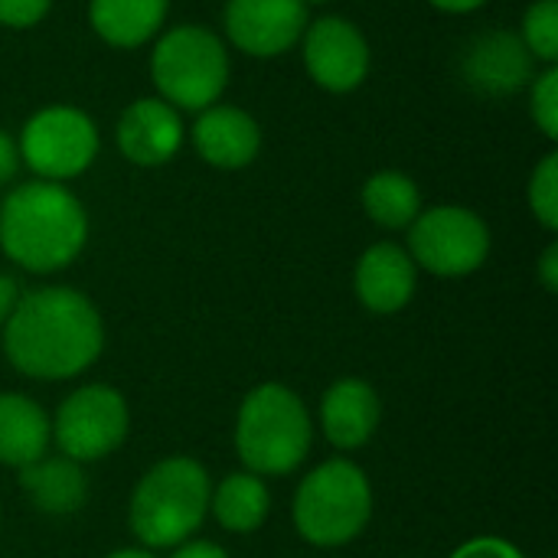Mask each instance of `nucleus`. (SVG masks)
<instances>
[{"mask_svg":"<svg viewBox=\"0 0 558 558\" xmlns=\"http://www.w3.org/2000/svg\"><path fill=\"white\" fill-rule=\"evenodd\" d=\"M0 330L10 366L43 383L85 373L105 350V324L98 307L82 291L65 284L20 294Z\"/></svg>","mask_w":558,"mask_h":558,"instance_id":"nucleus-1","label":"nucleus"},{"mask_svg":"<svg viewBox=\"0 0 558 558\" xmlns=\"http://www.w3.org/2000/svg\"><path fill=\"white\" fill-rule=\"evenodd\" d=\"M88 242L82 199L52 180L13 186L0 203V252L33 275L69 268Z\"/></svg>","mask_w":558,"mask_h":558,"instance_id":"nucleus-2","label":"nucleus"},{"mask_svg":"<svg viewBox=\"0 0 558 558\" xmlns=\"http://www.w3.org/2000/svg\"><path fill=\"white\" fill-rule=\"evenodd\" d=\"M314 441V425L304 399L281 386H255L235 415V454L255 477H284L298 471Z\"/></svg>","mask_w":558,"mask_h":558,"instance_id":"nucleus-3","label":"nucleus"},{"mask_svg":"<svg viewBox=\"0 0 558 558\" xmlns=\"http://www.w3.org/2000/svg\"><path fill=\"white\" fill-rule=\"evenodd\" d=\"M213 481L206 468L193 458L157 461L131 494L128 520L131 533L147 549H173L203 526L209 513Z\"/></svg>","mask_w":558,"mask_h":558,"instance_id":"nucleus-4","label":"nucleus"},{"mask_svg":"<svg viewBox=\"0 0 558 558\" xmlns=\"http://www.w3.org/2000/svg\"><path fill=\"white\" fill-rule=\"evenodd\" d=\"M229 49L219 33L199 23H180L157 36L150 52V78L157 98L177 111H203L216 105L229 85Z\"/></svg>","mask_w":558,"mask_h":558,"instance_id":"nucleus-5","label":"nucleus"},{"mask_svg":"<svg viewBox=\"0 0 558 558\" xmlns=\"http://www.w3.org/2000/svg\"><path fill=\"white\" fill-rule=\"evenodd\" d=\"M291 517L301 539L311 546H347L366 530L373 517L369 477L347 458L324 461L298 484Z\"/></svg>","mask_w":558,"mask_h":558,"instance_id":"nucleus-6","label":"nucleus"},{"mask_svg":"<svg viewBox=\"0 0 558 558\" xmlns=\"http://www.w3.org/2000/svg\"><path fill=\"white\" fill-rule=\"evenodd\" d=\"M16 150L20 163H26L36 180L65 183L95 163L101 134L88 111L75 105H46L26 118L16 137Z\"/></svg>","mask_w":558,"mask_h":558,"instance_id":"nucleus-7","label":"nucleus"},{"mask_svg":"<svg viewBox=\"0 0 558 558\" xmlns=\"http://www.w3.org/2000/svg\"><path fill=\"white\" fill-rule=\"evenodd\" d=\"M405 252L435 278H468L490 255V229L468 206H432L409 226Z\"/></svg>","mask_w":558,"mask_h":558,"instance_id":"nucleus-8","label":"nucleus"},{"mask_svg":"<svg viewBox=\"0 0 558 558\" xmlns=\"http://www.w3.org/2000/svg\"><path fill=\"white\" fill-rule=\"evenodd\" d=\"M49 428L59 454L85 464V461H101L121 448L131 428V412L118 389L92 383L65 396Z\"/></svg>","mask_w":558,"mask_h":558,"instance_id":"nucleus-9","label":"nucleus"},{"mask_svg":"<svg viewBox=\"0 0 558 558\" xmlns=\"http://www.w3.org/2000/svg\"><path fill=\"white\" fill-rule=\"evenodd\" d=\"M301 52H304V69L314 85L333 95L356 92L373 65L369 39L363 29L337 13L317 16L307 23L301 36Z\"/></svg>","mask_w":558,"mask_h":558,"instance_id":"nucleus-10","label":"nucleus"},{"mask_svg":"<svg viewBox=\"0 0 558 558\" xmlns=\"http://www.w3.org/2000/svg\"><path fill=\"white\" fill-rule=\"evenodd\" d=\"M307 23L311 13L301 0H226L222 10L226 39L255 59L291 52L301 43Z\"/></svg>","mask_w":558,"mask_h":558,"instance_id":"nucleus-11","label":"nucleus"},{"mask_svg":"<svg viewBox=\"0 0 558 558\" xmlns=\"http://www.w3.org/2000/svg\"><path fill=\"white\" fill-rule=\"evenodd\" d=\"M536 75V59L520 33L487 29L461 52V78L484 98H507L526 88Z\"/></svg>","mask_w":558,"mask_h":558,"instance_id":"nucleus-12","label":"nucleus"},{"mask_svg":"<svg viewBox=\"0 0 558 558\" xmlns=\"http://www.w3.org/2000/svg\"><path fill=\"white\" fill-rule=\"evenodd\" d=\"M114 141L124 160L137 167H160L180 154L186 128L173 105H167L157 95H144L121 111Z\"/></svg>","mask_w":558,"mask_h":558,"instance_id":"nucleus-13","label":"nucleus"},{"mask_svg":"<svg viewBox=\"0 0 558 558\" xmlns=\"http://www.w3.org/2000/svg\"><path fill=\"white\" fill-rule=\"evenodd\" d=\"M193 147L216 170H242L262 154V128L245 108L216 101L199 111Z\"/></svg>","mask_w":558,"mask_h":558,"instance_id":"nucleus-14","label":"nucleus"},{"mask_svg":"<svg viewBox=\"0 0 558 558\" xmlns=\"http://www.w3.org/2000/svg\"><path fill=\"white\" fill-rule=\"evenodd\" d=\"M356 298L373 314H396L409 307L418 288V268L412 255L396 242H376L369 245L356 262Z\"/></svg>","mask_w":558,"mask_h":558,"instance_id":"nucleus-15","label":"nucleus"},{"mask_svg":"<svg viewBox=\"0 0 558 558\" xmlns=\"http://www.w3.org/2000/svg\"><path fill=\"white\" fill-rule=\"evenodd\" d=\"M379 415H383V405H379L376 389L356 376L337 379L320 399V428L327 441L340 451L363 448L376 435Z\"/></svg>","mask_w":558,"mask_h":558,"instance_id":"nucleus-16","label":"nucleus"},{"mask_svg":"<svg viewBox=\"0 0 558 558\" xmlns=\"http://www.w3.org/2000/svg\"><path fill=\"white\" fill-rule=\"evenodd\" d=\"M20 487L26 500L49 517H72L82 510L88 497V481L82 474V464L59 454V458H39L26 468H20Z\"/></svg>","mask_w":558,"mask_h":558,"instance_id":"nucleus-17","label":"nucleus"},{"mask_svg":"<svg viewBox=\"0 0 558 558\" xmlns=\"http://www.w3.org/2000/svg\"><path fill=\"white\" fill-rule=\"evenodd\" d=\"M170 0H88L95 36L114 49H137L160 36Z\"/></svg>","mask_w":558,"mask_h":558,"instance_id":"nucleus-18","label":"nucleus"},{"mask_svg":"<svg viewBox=\"0 0 558 558\" xmlns=\"http://www.w3.org/2000/svg\"><path fill=\"white\" fill-rule=\"evenodd\" d=\"M52 428L46 412L23 392H0V464L26 468L46 458Z\"/></svg>","mask_w":558,"mask_h":558,"instance_id":"nucleus-19","label":"nucleus"},{"mask_svg":"<svg viewBox=\"0 0 558 558\" xmlns=\"http://www.w3.org/2000/svg\"><path fill=\"white\" fill-rule=\"evenodd\" d=\"M209 510L226 533H239V536L255 533L268 520L271 494L262 477L239 471V474H229L219 487H213Z\"/></svg>","mask_w":558,"mask_h":558,"instance_id":"nucleus-20","label":"nucleus"},{"mask_svg":"<svg viewBox=\"0 0 558 558\" xmlns=\"http://www.w3.org/2000/svg\"><path fill=\"white\" fill-rule=\"evenodd\" d=\"M363 209L383 229H409L422 213V190L402 170H379L363 183Z\"/></svg>","mask_w":558,"mask_h":558,"instance_id":"nucleus-21","label":"nucleus"},{"mask_svg":"<svg viewBox=\"0 0 558 558\" xmlns=\"http://www.w3.org/2000/svg\"><path fill=\"white\" fill-rule=\"evenodd\" d=\"M520 39L536 62L556 65L558 59V0H536L526 7Z\"/></svg>","mask_w":558,"mask_h":558,"instance_id":"nucleus-22","label":"nucleus"},{"mask_svg":"<svg viewBox=\"0 0 558 558\" xmlns=\"http://www.w3.org/2000/svg\"><path fill=\"white\" fill-rule=\"evenodd\" d=\"M530 209L543 229H558V154L549 150L530 177Z\"/></svg>","mask_w":558,"mask_h":558,"instance_id":"nucleus-23","label":"nucleus"},{"mask_svg":"<svg viewBox=\"0 0 558 558\" xmlns=\"http://www.w3.org/2000/svg\"><path fill=\"white\" fill-rule=\"evenodd\" d=\"M530 114L536 121V128L556 141L558 137V69L546 65L543 72L533 75L530 82Z\"/></svg>","mask_w":558,"mask_h":558,"instance_id":"nucleus-24","label":"nucleus"},{"mask_svg":"<svg viewBox=\"0 0 558 558\" xmlns=\"http://www.w3.org/2000/svg\"><path fill=\"white\" fill-rule=\"evenodd\" d=\"M52 0H0V26L29 29L46 20Z\"/></svg>","mask_w":558,"mask_h":558,"instance_id":"nucleus-25","label":"nucleus"},{"mask_svg":"<svg viewBox=\"0 0 558 558\" xmlns=\"http://www.w3.org/2000/svg\"><path fill=\"white\" fill-rule=\"evenodd\" d=\"M451 558H523L517 546H510L507 539H497V536H481V539H471L464 543Z\"/></svg>","mask_w":558,"mask_h":558,"instance_id":"nucleus-26","label":"nucleus"},{"mask_svg":"<svg viewBox=\"0 0 558 558\" xmlns=\"http://www.w3.org/2000/svg\"><path fill=\"white\" fill-rule=\"evenodd\" d=\"M20 170V150H16V141L0 128V186H7Z\"/></svg>","mask_w":558,"mask_h":558,"instance_id":"nucleus-27","label":"nucleus"},{"mask_svg":"<svg viewBox=\"0 0 558 558\" xmlns=\"http://www.w3.org/2000/svg\"><path fill=\"white\" fill-rule=\"evenodd\" d=\"M170 558H229V553L209 539H186L180 546H173V556Z\"/></svg>","mask_w":558,"mask_h":558,"instance_id":"nucleus-28","label":"nucleus"},{"mask_svg":"<svg viewBox=\"0 0 558 558\" xmlns=\"http://www.w3.org/2000/svg\"><path fill=\"white\" fill-rule=\"evenodd\" d=\"M539 281H543V288H546L549 294H556L558 291V245L556 242H549V245H546V252H543V258H539Z\"/></svg>","mask_w":558,"mask_h":558,"instance_id":"nucleus-29","label":"nucleus"},{"mask_svg":"<svg viewBox=\"0 0 558 558\" xmlns=\"http://www.w3.org/2000/svg\"><path fill=\"white\" fill-rule=\"evenodd\" d=\"M16 301H20V284H16L10 275H0V327H3L7 317L13 314Z\"/></svg>","mask_w":558,"mask_h":558,"instance_id":"nucleus-30","label":"nucleus"},{"mask_svg":"<svg viewBox=\"0 0 558 558\" xmlns=\"http://www.w3.org/2000/svg\"><path fill=\"white\" fill-rule=\"evenodd\" d=\"M428 3L441 13H474V10L487 7L490 0H428Z\"/></svg>","mask_w":558,"mask_h":558,"instance_id":"nucleus-31","label":"nucleus"},{"mask_svg":"<svg viewBox=\"0 0 558 558\" xmlns=\"http://www.w3.org/2000/svg\"><path fill=\"white\" fill-rule=\"evenodd\" d=\"M105 558H157L154 553H147V549H118V553H111V556Z\"/></svg>","mask_w":558,"mask_h":558,"instance_id":"nucleus-32","label":"nucleus"},{"mask_svg":"<svg viewBox=\"0 0 558 558\" xmlns=\"http://www.w3.org/2000/svg\"><path fill=\"white\" fill-rule=\"evenodd\" d=\"M301 3H304V7L311 10V7H324V3H333V0H301Z\"/></svg>","mask_w":558,"mask_h":558,"instance_id":"nucleus-33","label":"nucleus"}]
</instances>
